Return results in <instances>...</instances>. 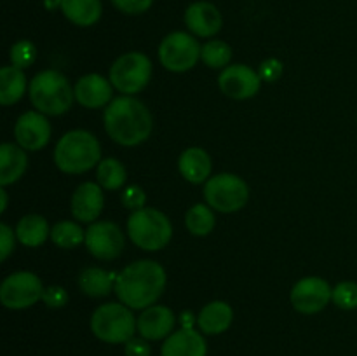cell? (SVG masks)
Instances as JSON below:
<instances>
[{
  "label": "cell",
  "instance_id": "6da1fadb",
  "mask_svg": "<svg viewBox=\"0 0 357 356\" xmlns=\"http://www.w3.org/2000/svg\"><path fill=\"white\" fill-rule=\"evenodd\" d=\"M166 283L167 276L162 265L153 260H136L117 274L115 293L119 302L131 309H146L160 299Z\"/></svg>",
  "mask_w": 357,
  "mask_h": 356
},
{
  "label": "cell",
  "instance_id": "7a4b0ae2",
  "mask_svg": "<svg viewBox=\"0 0 357 356\" xmlns=\"http://www.w3.org/2000/svg\"><path fill=\"white\" fill-rule=\"evenodd\" d=\"M103 122L107 135L122 147L139 145L153 129V117L146 105L132 96L114 98L105 108Z\"/></svg>",
  "mask_w": 357,
  "mask_h": 356
},
{
  "label": "cell",
  "instance_id": "3957f363",
  "mask_svg": "<svg viewBox=\"0 0 357 356\" xmlns=\"http://www.w3.org/2000/svg\"><path fill=\"white\" fill-rule=\"evenodd\" d=\"M101 147L96 136L86 129H73L59 138L54 163L63 173L80 175L101 163Z\"/></svg>",
  "mask_w": 357,
  "mask_h": 356
},
{
  "label": "cell",
  "instance_id": "277c9868",
  "mask_svg": "<svg viewBox=\"0 0 357 356\" xmlns=\"http://www.w3.org/2000/svg\"><path fill=\"white\" fill-rule=\"evenodd\" d=\"M30 101L44 115H61L72 108L75 91L58 70H44L30 80Z\"/></svg>",
  "mask_w": 357,
  "mask_h": 356
},
{
  "label": "cell",
  "instance_id": "5b68a950",
  "mask_svg": "<svg viewBox=\"0 0 357 356\" xmlns=\"http://www.w3.org/2000/svg\"><path fill=\"white\" fill-rule=\"evenodd\" d=\"M91 332L107 344H126L138 332V318L122 302L101 304L91 316Z\"/></svg>",
  "mask_w": 357,
  "mask_h": 356
},
{
  "label": "cell",
  "instance_id": "8992f818",
  "mask_svg": "<svg viewBox=\"0 0 357 356\" xmlns=\"http://www.w3.org/2000/svg\"><path fill=\"white\" fill-rule=\"evenodd\" d=\"M128 234L132 243L146 251H159L173 237V225L166 213L155 208H142L128 218Z\"/></svg>",
  "mask_w": 357,
  "mask_h": 356
},
{
  "label": "cell",
  "instance_id": "52a82bcc",
  "mask_svg": "<svg viewBox=\"0 0 357 356\" xmlns=\"http://www.w3.org/2000/svg\"><path fill=\"white\" fill-rule=\"evenodd\" d=\"M110 82L124 96L139 93L149 86L152 79V61L146 54L138 51L119 56L110 66Z\"/></svg>",
  "mask_w": 357,
  "mask_h": 356
},
{
  "label": "cell",
  "instance_id": "ba28073f",
  "mask_svg": "<svg viewBox=\"0 0 357 356\" xmlns=\"http://www.w3.org/2000/svg\"><path fill=\"white\" fill-rule=\"evenodd\" d=\"M204 199L216 212H239L246 206L248 199H250V187L237 175L220 173L206 181Z\"/></svg>",
  "mask_w": 357,
  "mask_h": 356
},
{
  "label": "cell",
  "instance_id": "9c48e42d",
  "mask_svg": "<svg viewBox=\"0 0 357 356\" xmlns=\"http://www.w3.org/2000/svg\"><path fill=\"white\" fill-rule=\"evenodd\" d=\"M201 49L195 35L187 31H173L166 35L159 45V61L174 73L188 72L201 59Z\"/></svg>",
  "mask_w": 357,
  "mask_h": 356
},
{
  "label": "cell",
  "instance_id": "30bf717a",
  "mask_svg": "<svg viewBox=\"0 0 357 356\" xmlns=\"http://www.w3.org/2000/svg\"><path fill=\"white\" fill-rule=\"evenodd\" d=\"M40 278L30 271H17L7 276L0 285V302L13 311L35 306L44 295Z\"/></svg>",
  "mask_w": 357,
  "mask_h": 356
},
{
  "label": "cell",
  "instance_id": "8fae6325",
  "mask_svg": "<svg viewBox=\"0 0 357 356\" xmlns=\"http://www.w3.org/2000/svg\"><path fill=\"white\" fill-rule=\"evenodd\" d=\"M86 246L100 260H114L124 251V232L114 222H93L86 230Z\"/></svg>",
  "mask_w": 357,
  "mask_h": 356
},
{
  "label": "cell",
  "instance_id": "7c38bea8",
  "mask_svg": "<svg viewBox=\"0 0 357 356\" xmlns=\"http://www.w3.org/2000/svg\"><path fill=\"white\" fill-rule=\"evenodd\" d=\"M331 297H333V288L326 279L309 276V278L300 279L293 286L289 300L298 313L316 314L330 304Z\"/></svg>",
  "mask_w": 357,
  "mask_h": 356
},
{
  "label": "cell",
  "instance_id": "4fadbf2b",
  "mask_svg": "<svg viewBox=\"0 0 357 356\" xmlns=\"http://www.w3.org/2000/svg\"><path fill=\"white\" fill-rule=\"evenodd\" d=\"M218 86L222 93L232 100H248L260 91L261 77L251 66L237 63L223 68L218 77Z\"/></svg>",
  "mask_w": 357,
  "mask_h": 356
},
{
  "label": "cell",
  "instance_id": "5bb4252c",
  "mask_svg": "<svg viewBox=\"0 0 357 356\" xmlns=\"http://www.w3.org/2000/svg\"><path fill=\"white\" fill-rule=\"evenodd\" d=\"M14 136L17 145L23 147L24 150L37 152L44 149L51 140V124L42 112H24L14 126Z\"/></svg>",
  "mask_w": 357,
  "mask_h": 356
},
{
  "label": "cell",
  "instance_id": "9a60e30c",
  "mask_svg": "<svg viewBox=\"0 0 357 356\" xmlns=\"http://www.w3.org/2000/svg\"><path fill=\"white\" fill-rule=\"evenodd\" d=\"M185 24L195 37L209 38L222 30L223 16L215 3L199 0L190 3L185 10Z\"/></svg>",
  "mask_w": 357,
  "mask_h": 356
},
{
  "label": "cell",
  "instance_id": "2e32d148",
  "mask_svg": "<svg viewBox=\"0 0 357 356\" xmlns=\"http://www.w3.org/2000/svg\"><path fill=\"white\" fill-rule=\"evenodd\" d=\"M101 188L103 187L98 181H84L73 192L70 208H72V215L79 222L93 223L101 215L105 206V195Z\"/></svg>",
  "mask_w": 357,
  "mask_h": 356
},
{
  "label": "cell",
  "instance_id": "e0dca14e",
  "mask_svg": "<svg viewBox=\"0 0 357 356\" xmlns=\"http://www.w3.org/2000/svg\"><path fill=\"white\" fill-rule=\"evenodd\" d=\"M176 316L166 306H150L138 318V334L146 341H162L174 330Z\"/></svg>",
  "mask_w": 357,
  "mask_h": 356
},
{
  "label": "cell",
  "instance_id": "ac0fdd59",
  "mask_svg": "<svg viewBox=\"0 0 357 356\" xmlns=\"http://www.w3.org/2000/svg\"><path fill=\"white\" fill-rule=\"evenodd\" d=\"M75 100L86 108H101L108 107L112 101V86L110 79H105L100 73H87L77 80L75 87Z\"/></svg>",
  "mask_w": 357,
  "mask_h": 356
},
{
  "label": "cell",
  "instance_id": "d6986e66",
  "mask_svg": "<svg viewBox=\"0 0 357 356\" xmlns=\"http://www.w3.org/2000/svg\"><path fill=\"white\" fill-rule=\"evenodd\" d=\"M208 344L201 332L194 328H180L164 339L160 356H206Z\"/></svg>",
  "mask_w": 357,
  "mask_h": 356
},
{
  "label": "cell",
  "instance_id": "ffe728a7",
  "mask_svg": "<svg viewBox=\"0 0 357 356\" xmlns=\"http://www.w3.org/2000/svg\"><path fill=\"white\" fill-rule=\"evenodd\" d=\"M234 321V311L223 300H213L206 304L197 316L199 330L206 335H220L230 328Z\"/></svg>",
  "mask_w": 357,
  "mask_h": 356
},
{
  "label": "cell",
  "instance_id": "44dd1931",
  "mask_svg": "<svg viewBox=\"0 0 357 356\" xmlns=\"http://www.w3.org/2000/svg\"><path fill=\"white\" fill-rule=\"evenodd\" d=\"M178 168L185 180L190 184H206L211 178V157L201 147H190L185 150L178 161Z\"/></svg>",
  "mask_w": 357,
  "mask_h": 356
},
{
  "label": "cell",
  "instance_id": "7402d4cb",
  "mask_svg": "<svg viewBox=\"0 0 357 356\" xmlns=\"http://www.w3.org/2000/svg\"><path fill=\"white\" fill-rule=\"evenodd\" d=\"M28 168L26 150L14 143H2L0 145V185L14 184L24 175Z\"/></svg>",
  "mask_w": 357,
  "mask_h": 356
},
{
  "label": "cell",
  "instance_id": "603a6c76",
  "mask_svg": "<svg viewBox=\"0 0 357 356\" xmlns=\"http://www.w3.org/2000/svg\"><path fill=\"white\" fill-rule=\"evenodd\" d=\"M59 9L70 23L77 27H93L103 14L101 0H59Z\"/></svg>",
  "mask_w": 357,
  "mask_h": 356
},
{
  "label": "cell",
  "instance_id": "cb8c5ba5",
  "mask_svg": "<svg viewBox=\"0 0 357 356\" xmlns=\"http://www.w3.org/2000/svg\"><path fill=\"white\" fill-rule=\"evenodd\" d=\"M16 237L21 244L28 248H37L45 243L47 237H51L47 220L42 215H24L16 225Z\"/></svg>",
  "mask_w": 357,
  "mask_h": 356
},
{
  "label": "cell",
  "instance_id": "d4e9b609",
  "mask_svg": "<svg viewBox=\"0 0 357 356\" xmlns=\"http://www.w3.org/2000/svg\"><path fill=\"white\" fill-rule=\"evenodd\" d=\"M115 281L117 274L101 267H87L79 276L80 292L89 297H107L112 290H115Z\"/></svg>",
  "mask_w": 357,
  "mask_h": 356
},
{
  "label": "cell",
  "instance_id": "484cf974",
  "mask_svg": "<svg viewBox=\"0 0 357 356\" xmlns=\"http://www.w3.org/2000/svg\"><path fill=\"white\" fill-rule=\"evenodd\" d=\"M26 93V75L17 66H3L0 70V103L14 105Z\"/></svg>",
  "mask_w": 357,
  "mask_h": 356
},
{
  "label": "cell",
  "instance_id": "4316f807",
  "mask_svg": "<svg viewBox=\"0 0 357 356\" xmlns=\"http://www.w3.org/2000/svg\"><path fill=\"white\" fill-rule=\"evenodd\" d=\"M215 213L209 205H194L185 215V225H187L188 232L199 237L211 234V230L215 229Z\"/></svg>",
  "mask_w": 357,
  "mask_h": 356
},
{
  "label": "cell",
  "instance_id": "83f0119b",
  "mask_svg": "<svg viewBox=\"0 0 357 356\" xmlns=\"http://www.w3.org/2000/svg\"><path fill=\"white\" fill-rule=\"evenodd\" d=\"M96 178L98 184L107 188V191H119L128 180V171H126L124 164L121 161L108 157V159H103L98 164Z\"/></svg>",
  "mask_w": 357,
  "mask_h": 356
},
{
  "label": "cell",
  "instance_id": "f1b7e54d",
  "mask_svg": "<svg viewBox=\"0 0 357 356\" xmlns=\"http://www.w3.org/2000/svg\"><path fill=\"white\" fill-rule=\"evenodd\" d=\"M51 239L56 246L68 250V248H75L82 244L86 241V232L77 222L63 220V222H58L51 229Z\"/></svg>",
  "mask_w": 357,
  "mask_h": 356
},
{
  "label": "cell",
  "instance_id": "f546056e",
  "mask_svg": "<svg viewBox=\"0 0 357 356\" xmlns=\"http://www.w3.org/2000/svg\"><path fill=\"white\" fill-rule=\"evenodd\" d=\"M201 59L209 68H227L232 59V49L223 40H209L202 45Z\"/></svg>",
  "mask_w": 357,
  "mask_h": 356
},
{
  "label": "cell",
  "instance_id": "4dcf8cb0",
  "mask_svg": "<svg viewBox=\"0 0 357 356\" xmlns=\"http://www.w3.org/2000/svg\"><path fill=\"white\" fill-rule=\"evenodd\" d=\"M9 58L10 65L24 70L28 68V66L33 65V61L37 59V47H35L33 42L30 40H17L16 44H13V47H10Z\"/></svg>",
  "mask_w": 357,
  "mask_h": 356
},
{
  "label": "cell",
  "instance_id": "1f68e13d",
  "mask_svg": "<svg viewBox=\"0 0 357 356\" xmlns=\"http://www.w3.org/2000/svg\"><path fill=\"white\" fill-rule=\"evenodd\" d=\"M331 300L335 306L340 309L352 311L357 309V283L354 281H342L333 288V297Z\"/></svg>",
  "mask_w": 357,
  "mask_h": 356
},
{
  "label": "cell",
  "instance_id": "d6a6232c",
  "mask_svg": "<svg viewBox=\"0 0 357 356\" xmlns=\"http://www.w3.org/2000/svg\"><path fill=\"white\" fill-rule=\"evenodd\" d=\"M146 194L142 187L138 185H129L124 192H122V205L129 209H142L145 208Z\"/></svg>",
  "mask_w": 357,
  "mask_h": 356
},
{
  "label": "cell",
  "instance_id": "836d02e7",
  "mask_svg": "<svg viewBox=\"0 0 357 356\" xmlns=\"http://www.w3.org/2000/svg\"><path fill=\"white\" fill-rule=\"evenodd\" d=\"M114 7L121 13L129 14V16H136V14H143L152 7L153 0H112Z\"/></svg>",
  "mask_w": 357,
  "mask_h": 356
},
{
  "label": "cell",
  "instance_id": "e575fe53",
  "mask_svg": "<svg viewBox=\"0 0 357 356\" xmlns=\"http://www.w3.org/2000/svg\"><path fill=\"white\" fill-rule=\"evenodd\" d=\"M42 300L47 307H52V309H59V307H65L66 302H68V292H66L63 286H47L44 290V295H42Z\"/></svg>",
  "mask_w": 357,
  "mask_h": 356
},
{
  "label": "cell",
  "instance_id": "d590c367",
  "mask_svg": "<svg viewBox=\"0 0 357 356\" xmlns=\"http://www.w3.org/2000/svg\"><path fill=\"white\" fill-rule=\"evenodd\" d=\"M14 241H16V232L10 229L7 223H0V258L7 260L14 250Z\"/></svg>",
  "mask_w": 357,
  "mask_h": 356
},
{
  "label": "cell",
  "instance_id": "8d00e7d4",
  "mask_svg": "<svg viewBox=\"0 0 357 356\" xmlns=\"http://www.w3.org/2000/svg\"><path fill=\"white\" fill-rule=\"evenodd\" d=\"M126 356H150L152 355V348H150V341L143 337H132L124 344Z\"/></svg>",
  "mask_w": 357,
  "mask_h": 356
},
{
  "label": "cell",
  "instance_id": "74e56055",
  "mask_svg": "<svg viewBox=\"0 0 357 356\" xmlns=\"http://www.w3.org/2000/svg\"><path fill=\"white\" fill-rule=\"evenodd\" d=\"M258 73H260L261 80H267V82H275V80H278L282 73V63L275 58L265 59V61L260 65Z\"/></svg>",
  "mask_w": 357,
  "mask_h": 356
},
{
  "label": "cell",
  "instance_id": "f35d334b",
  "mask_svg": "<svg viewBox=\"0 0 357 356\" xmlns=\"http://www.w3.org/2000/svg\"><path fill=\"white\" fill-rule=\"evenodd\" d=\"M7 209V192L6 188L2 187V191H0V212H6Z\"/></svg>",
  "mask_w": 357,
  "mask_h": 356
}]
</instances>
